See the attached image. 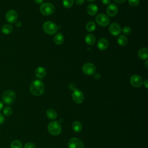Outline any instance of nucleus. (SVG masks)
<instances>
[{
    "label": "nucleus",
    "instance_id": "nucleus-1",
    "mask_svg": "<svg viewBox=\"0 0 148 148\" xmlns=\"http://www.w3.org/2000/svg\"><path fill=\"white\" fill-rule=\"evenodd\" d=\"M45 90V86L43 83L40 80H35L33 81L29 86L31 93L35 96L42 95Z\"/></svg>",
    "mask_w": 148,
    "mask_h": 148
},
{
    "label": "nucleus",
    "instance_id": "nucleus-2",
    "mask_svg": "<svg viewBox=\"0 0 148 148\" xmlns=\"http://www.w3.org/2000/svg\"><path fill=\"white\" fill-rule=\"evenodd\" d=\"M16 98V93L10 90H8L4 91L2 95V99L4 103L10 105L13 103Z\"/></svg>",
    "mask_w": 148,
    "mask_h": 148
},
{
    "label": "nucleus",
    "instance_id": "nucleus-3",
    "mask_svg": "<svg viewBox=\"0 0 148 148\" xmlns=\"http://www.w3.org/2000/svg\"><path fill=\"white\" fill-rule=\"evenodd\" d=\"M47 129L49 132L53 136H57L60 135L62 130L60 124L57 121H51L48 125Z\"/></svg>",
    "mask_w": 148,
    "mask_h": 148
},
{
    "label": "nucleus",
    "instance_id": "nucleus-4",
    "mask_svg": "<svg viewBox=\"0 0 148 148\" xmlns=\"http://www.w3.org/2000/svg\"><path fill=\"white\" fill-rule=\"evenodd\" d=\"M43 29L45 33L49 35H53L57 32L58 27L54 23L51 21H47L43 24Z\"/></svg>",
    "mask_w": 148,
    "mask_h": 148
},
{
    "label": "nucleus",
    "instance_id": "nucleus-5",
    "mask_svg": "<svg viewBox=\"0 0 148 148\" xmlns=\"http://www.w3.org/2000/svg\"><path fill=\"white\" fill-rule=\"evenodd\" d=\"M54 6L49 2L43 3L40 6V12L45 16H49L52 14L54 12Z\"/></svg>",
    "mask_w": 148,
    "mask_h": 148
},
{
    "label": "nucleus",
    "instance_id": "nucleus-6",
    "mask_svg": "<svg viewBox=\"0 0 148 148\" xmlns=\"http://www.w3.org/2000/svg\"><path fill=\"white\" fill-rule=\"evenodd\" d=\"M72 98L73 101L76 103H81L84 101V94L79 89L74 88L72 93Z\"/></svg>",
    "mask_w": 148,
    "mask_h": 148
},
{
    "label": "nucleus",
    "instance_id": "nucleus-7",
    "mask_svg": "<svg viewBox=\"0 0 148 148\" xmlns=\"http://www.w3.org/2000/svg\"><path fill=\"white\" fill-rule=\"evenodd\" d=\"M95 21L99 25L102 27L107 26L110 22L108 16L103 13L98 14L95 17Z\"/></svg>",
    "mask_w": 148,
    "mask_h": 148
},
{
    "label": "nucleus",
    "instance_id": "nucleus-8",
    "mask_svg": "<svg viewBox=\"0 0 148 148\" xmlns=\"http://www.w3.org/2000/svg\"><path fill=\"white\" fill-rule=\"evenodd\" d=\"M68 148H84V145L82 141L77 138H72L68 143Z\"/></svg>",
    "mask_w": 148,
    "mask_h": 148
},
{
    "label": "nucleus",
    "instance_id": "nucleus-9",
    "mask_svg": "<svg viewBox=\"0 0 148 148\" xmlns=\"http://www.w3.org/2000/svg\"><path fill=\"white\" fill-rule=\"evenodd\" d=\"M82 71L87 75H92L95 73L96 67L93 64L87 62L83 65Z\"/></svg>",
    "mask_w": 148,
    "mask_h": 148
},
{
    "label": "nucleus",
    "instance_id": "nucleus-10",
    "mask_svg": "<svg viewBox=\"0 0 148 148\" xmlns=\"http://www.w3.org/2000/svg\"><path fill=\"white\" fill-rule=\"evenodd\" d=\"M18 14L16 10L11 9L7 12L5 15L6 20L9 23H15L17 21Z\"/></svg>",
    "mask_w": 148,
    "mask_h": 148
},
{
    "label": "nucleus",
    "instance_id": "nucleus-11",
    "mask_svg": "<svg viewBox=\"0 0 148 148\" xmlns=\"http://www.w3.org/2000/svg\"><path fill=\"white\" fill-rule=\"evenodd\" d=\"M130 83L134 87H140L143 84V80L140 76L134 75L130 77Z\"/></svg>",
    "mask_w": 148,
    "mask_h": 148
},
{
    "label": "nucleus",
    "instance_id": "nucleus-12",
    "mask_svg": "<svg viewBox=\"0 0 148 148\" xmlns=\"http://www.w3.org/2000/svg\"><path fill=\"white\" fill-rule=\"evenodd\" d=\"M109 31L113 36H117L121 33V29L119 24L116 23H113L109 25Z\"/></svg>",
    "mask_w": 148,
    "mask_h": 148
},
{
    "label": "nucleus",
    "instance_id": "nucleus-13",
    "mask_svg": "<svg viewBox=\"0 0 148 148\" xmlns=\"http://www.w3.org/2000/svg\"><path fill=\"white\" fill-rule=\"evenodd\" d=\"M117 6L114 3H110L106 8V12L108 16L110 17L115 16L118 13Z\"/></svg>",
    "mask_w": 148,
    "mask_h": 148
},
{
    "label": "nucleus",
    "instance_id": "nucleus-14",
    "mask_svg": "<svg viewBox=\"0 0 148 148\" xmlns=\"http://www.w3.org/2000/svg\"><path fill=\"white\" fill-rule=\"evenodd\" d=\"M109 43L106 38H100L97 43V47L100 50H104L106 49L108 47Z\"/></svg>",
    "mask_w": 148,
    "mask_h": 148
},
{
    "label": "nucleus",
    "instance_id": "nucleus-15",
    "mask_svg": "<svg viewBox=\"0 0 148 148\" xmlns=\"http://www.w3.org/2000/svg\"><path fill=\"white\" fill-rule=\"evenodd\" d=\"M86 10L88 14L91 16H94L97 13L98 8L96 5L94 3H90L87 6Z\"/></svg>",
    "mask_w": 148,
    "mask_h": 148
},
{
    "label": "nucleus",
    "instance_id": "nucleus-16",
    "mask_svg": "<svg viewBox=\"0 0 148 148\" xmlns=\"http://www.w3.org/2000/svg\"><path fill=\"white\" fill-rule=\"evenodd\" d=\"M35 76L39 79H43L46 75V70L42 66L37 68L35 71Z\"/></svg>",
    "mask_w": 148,
    "mask_h": 148
},
{
    "label": "nucleus",
    "instance_id": "nucleus-17",
    "mask_svg": "<svg viewBox=\"0 0 148 148\" xmlns=\"http://www.w3.org/2000/svg\"><path fill=\"white\" fill-rule=\"evenodd\" d=\"M138 56L142 60H146L148 57L147 49L146 47H142L138 51Z\"/></svg>",
    "mask_w": 148,
    "mask_h": 148
},
{
    "label": "nucleus",
    "instance_id": "nucleus-18",
    "mask_svg": "<svg viewBox=\"0 0 148 148\" xmlns=\"http://www.w3.org/2000/svg\"><path fill=\"white\" fill-rule=\"evenodd\" d=\"M46 115L47 117L51 120H54L57 117V113L56 110L54 109H49L46 112Z\"/></svg>",
    "mask_w": 148,
    "mask_h": 148
},
{
    "label": "nucleus",
    "instance_id": "nucleus-19",
    "mask_svg": "<svg viewBox=\"0 0 148 148\" xmlns=\"http://www.w3.org/2000/svg\"><path fill=\"white\" fill-rule=\"evenodd\" d=\"M85 42L88 45H93L95 42V37L92 34H88L86 36Z\"/></svg>",
    "mask_w": 148,
    "mask_h": 148
},
{
    "label": "nucleus",
    "instance_id": "nucleus-20",
    "mask_svg": "<svg viewBox=\"0 0 148 148\" xmlns=\"http://www.w3.org/2000/svg\"><path fill=\"white\" fill-rule=\"evenodd\" d=\"M53 40L56 45H61L64 42V38L61 33H58L54 36Z\"/></svg>",
    "mask_w": 148,
    "mask_h": 148
},
{
    "label": "nucleus",
    "instance_id": "nucleus-21",
    "mask_svg": "<svg viewBox=\"0 0 148 148\" xmlns=\"http://www.w3.org/2000/svg\"><path fill=\"white\" fill-rule=\"evenodd\" d=\"M1 31L4 34H9L13 31V27L10 24H4L1 28Z\"/></svg>",
    "mask_w": 148,
    "mask_h": 148
},
{
    "label": "nucleus",
    "instance_id": "nucleus-22",
    "mask_svg": "<svg viewBox=\"0 0 148 148\" xmlns=\"http://www.w3.org/2000/svg\"><path fill=\"white\" fill-rule=\"evenodd\" d=\"M72 129L76 132H79L82 130V124L80 122L76 121L72 124Z\"/></svg>",
    "mask_w": 148,
    "mask_h": 148
},
{
    "label": "nucleus",
    "instance_id": "nucleus-23",
    "mask_svg": "<svg viewBox=\"0 0 148 148\" xmlns=\"http://www.w3.org/2000/svg\"><path fill=\"white\" fill-rule=\"evenodd\" d=\"M127 42H128L127 38L124 35L119 36L118 39H117L118 44L120 46H122L126 45L127 43Z\"/></svg>",
    "mask_w": 148,
    "mask_h": 148
},
{
    "label": "nucleus",
    "instance_id": "nucleus-24",
    "mask_svg": "<svg viewBox=\"0 0 148 148\" xmlns=\"http://www.w3.org/2000/svg\"><path fill=\"white\" fill-rule=\"evenodd\" d=\"M96 28L95 24L93 21H89L86 24V29L89 32H92L95 31Z\"/></svg>",
    "mask_w": 148,
    "mask_h": 148
},
{
    "label": "nucleus",
    "instance_id": "nucleus-25",
    "mask_svg": "<svg viewBox=\"0 0 148 148\" xmlns=\"http://www.w3.org/2000/svg\"><path fill=\"white\" fill-rule=\"evenodd\" d=\"M3 113L6 116H10L13 113V110L10 106H5L3 109Z\"/></svg>",
    "mask_w": 148,
    "mask_h": 148
},
{
    "label": "nucleus",
    "instance_id": "nucleus-26",
    "mask_svg": "<svg viewBox=\"0 0 148 148\" xmlns=\"http://www.w3.org/2000/svg\"><path fill=\"white\" fill-rule=\"evenodd\" d=\"M22 143L18 140H14L10 144V148H22Z\"/></svg>",
    "mask_w": 148,
    "mask_h": 148
},
{
    "label": "nucleus",
    "instance_id": "nucleus-27",
    "mask_svg": "<svg viewBox=\"0 0 148 148\" xmlns=\"http://www.w3.org/2000/svg\"><path fill=\"white\" fill-rule=\"evenodd\" d=\"M73 0H62V3L65 8H70L73 5Z\"/></svg>",
    "mask_w": 148,
    "mask_h": 148
},
{
    "label": "nucleus",
    "instance_id": "nucleus-28",
    "mask_svg": "<svg viewBox=\"0 0 148 148\" xmlns=\"http://www.w3.org/2000/svg\"><path fill=\"white\" fill-rule=\"evenodd\" d=\"M128 3L131 6L135 7L139 4L140 1L139 0H128Z\"/></svg>",
    "mask_w": 148,
    "mask_h": 148
},
{
    "label": "nucleus",
    "instance_id": "nucleus-29",
    "mask_svg": "<svg viewBox=\"0 0 148 148\" xmlns=\"http://www.w3.org/2000/svg\"><path fill=\"white\" fill-rule=\"evenodd\" d=\"M122 31H123V34H125V35H129V34L131 32V28L129 27H128V26L124 27L123 28Z\"/></svg>",
    "mask_w": 148,
    "mask_h": 148
},
{
    "label": "nucleus",
    "instance_id": "nucleus-30",
    "mask_svg": "<svg viewBox=\"0 0 148 148\" xmlns=\"http://www.w3.org/2000/svg\"><path fill=\"white\" fill-rule=\"evenodd\" d=\"M24 148H35V146L32 142H28L25 143V145L24 146Z\"/></svg>",
    "mask_w": 148,
    "mask_h": 148
},
{
    "label": "nucleus",
    "instance_id": "nucleus-31",
    "mask_svg": "<svg viewBox=\"0 0 148 148\" xmlns=\"http://www.w3.org/2000/svg\"><path fill=\"white\" fill-rule=\"evenodd\" d=\"M5 119L4 116L0 113V125L2 124L5 122Z\"/></svg>",
    "mask_w": 148,
    "mask_h": 148
},
{
    "label": "nucleus",
    "instance_id": "nucleus-32",
    "mask_svg": "<svg viewBox=\"0 0 148 148\" xmlns=\"http://www.w3.org/2000/svg\"><path fill=\"white\" fill-rule=\"evenodd\" d=\"M100 77H101V75H100L99 73L95 72V73L94 74V78L95 80H99V79H100Z\"/></svg>",
    "mask_w": 148,
    "mask_h": 148
},
{
    "label": "nucleus",
    "instance_id": "nucleus-33",
    "mask_svg": "<svg viewBox=\"0 0 148 148\" xmlns=\"http://www.w3.org/2000/svg\"><path fill=\"white\" fill-rule=\"evenodd\" d=\"M76 4L81 5L84 3V0H75Z\"/></svg>",
    "mask_w": 148,
    "mask_h": 148
},
{
    "label": "nucleus",
    "instance_id": "nucleus-34",
    "mask_svg": "<svg viewBox=\"0 0 148 148\" xmlns=\"http://www.w3.org/2000/svg\"><path fill=\"white\" fill-rule=\"evenodd\" d=\"M111 0H102V2L104 4V5H108L110 4Z\"/></svg>",
    "mask_w": 148,
    "mask_h": 148
},
{
    "label": "nucleus",
    "instance_id": "nucleus-35",
    "mask_svg": "<svg viewBox=\"0 0 148 148\" xmlns=\"http://www.w3.org/2000/svg\"><path fill=\"white\" fill-rule=\"evenodd\" d=\"M147 82H148L147 79H146L144 82H143V85H144V86L146 88H147V87H148V83H147Z\"/></svg>",
    "mask_w": 148,
    "mask_h": 148
},
{
    "label": "nucleus",
    "instance_id": "nucleus-36",
    "mask_svg": "<svg viewBox=\"0 0 148 148\" xmlns=\"http://www.w3.org/2000/svg\"><path fill=\"white\" fill-rule=\"evenodd\" d=\"M126 0H114V1L117 3H124Z\"/></svg>",
    "mask_w": 148,
    "mask_h": 148
},
{
    "label": "nucleus",
    "instance_id": "nucleus-37",
    "mask_svg": "<svg viewBox=\"0 0 148 148\" xmlns=\"http://www.w3.org/2000/svg\"><path fill=\"white\" fill-rule=\"evenodd\" d=\"M15 23H16V26L17 27H20L21 26V23L20 21H17Z\"/></svg>",
    "mask_w": 148,
    "mask_h": 148
},
{
    "label": "nucleus",
    "instance_id": "nucleus-38",
    "mask_svg": "<svg viewBox=\"0 0 148 148\" xmlns=\"http://www.w3.org/2000/svg\"><path fill=\"white\" fill-rule=\"evenodd\" d=\"M34 2L36 3H37V4H40V3H42V2H43V0H34Z\"/></svg>",
    "mask_w": 148,
    "mask_h": 148
},
{
    "label": "nucleus",
    "instance_id": "nucleus-39",
    "mask_svg": "<svg viewBox=\"0 0 148 148\" xmlns=\"http://www.w3.org/2000/svg\"><path fill=\"white\" fill-rule=\"evenodd\" d=\"M3 103L0 101V111H1V110L3 109Z\"/></svg>",
    "mask_w": 148,
    "mask_h": 148
},
{
    "label": "nucleus",
    "instance_id": "nucleus-40",
    "mask_svg": "<svg viewBox=\"0 0 148 148\" xmlns=\"http://www.w3.org/2000/svg\"><path fill=\"white\" fill-rule=\"evenodd\" d=\"M147 63H148V60L146 59V62H145V66H146V67L147 68V67H148V65H147Z\"/></svg>",
    "mask_w": 148,
    "mask_h": 148
},
{
    "label": "nucleus",
    "instance_id": "nucleus-41",
    "mask_svg": "<svg viewBox=\"0 0 148 148\" xmlns=\"http://www.w3.org/2000/svg\"><path fill=\"white\" fill-rule=\"evenodd\" d=\"M87 1H89V2H93V1H95L96 0H87Z\"/></svg>",
    "mask_w": 148,
    "mask_h": 148
}]
</instances>
